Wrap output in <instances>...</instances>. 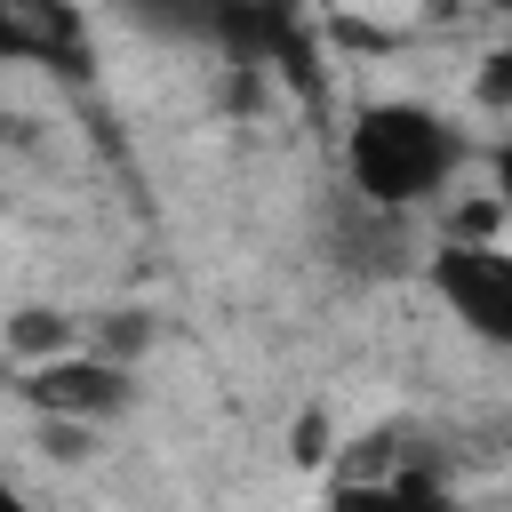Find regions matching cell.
<instances>
[{"mask_svg": "<svg viewBox=\"0 0 512 512\" xmlns=\"http://www.w3.org/2000/svg\"><path fill=\"white\" fill-rule=\"evenodd\" d=\"M464 160H472L464 128L424 96H376L344 128V184L360 208H384V216L440 200L464 176Z\"/></svg>", "mask_w": 512, "mask_h": 512, "instance_id": "cell-1", "label": "cell"}, {"mask_svg": "<svg viewBox=\"0 0 512 512\" xmlns=\"http://www.w3.org/2000/svg\"><path fill=\"white\" fill-rule=\"evenodd\" d=\"M424 280L464 336L512 352V240H440Z\"/></svg>", "mask_w": 512, "mask_h": 512, "instance_id": "cell-2", "label": "cell"}, {"mask_svg": "<svg viewBox=\"0 0 512 512\" xmlns=\"http://www.w3.org/2000/svg\"><path fill=\"white\" fill-rule=\"evenodd\" d=\"M208 32L232 48L240 72H280L304 96H320V24L296 8H216Z\"/></svg>", "mask_w": 512, "mask_h": 512, "instance_id": "cell-3", "label": "cell"}, {"mask_svg": "<svg viewBox=\"0 0 512 512\" xmlns=\"http://www.w3.org/2000/svg\"><path fill=\"white\" fill-rule=\"evenodd\" d=\"M128 368L112 360V352H64V360H40V368H16V400L24 408H40L48 424H104V416H120L128 408Z\"/></svg>", "mask_w": 512, "mask_h": 512, "instance_id": "cell-4", "label": "cell"}, {"mask_svg": "<svg viewBox=\"0 0 512 512\" xmlns=\"http://www.w3.org/2000/svg\"><path fill=\"white\" fill-rule=\"evenodd\" d=\"M328 512H456V488L424 456H400L384 480H336Z\"/></svg>", "mask_w": 512, "mask_h": 512, "instance_id": "cell-5", "label": "cell"}, {"mask_svg": "<svg viewBox=\"0 0 512 512\" xmlns=\"http://www.w3.org/2000/svg\"><path fill=\"white\" fill-rule=\"evenodd\" d=\"M0 344H8V360H16V368H40V360H64V352H80V328H72V312L24 304V312H8Z\"/></svg>", "mask_w": 512, "mask_h": 512, "instance_id": "cell-6", "label": "cell"}, {"mask_svg": "<svg viewBox=\"0 0 512 512\" xmlns=\"http://www.w3.org/2000/svg\"><path fill=\"white\" fill-rule=\"evenodd\" d=\"M472 104H480V112H512V48H488V56H480Z\"/></svg>", "mask_w": 512, "mask_h": 512, "instance_id": "cell-7", "label": "cell"}, {"mask_svg": "<svg viewBox=\"0 0 512 512\" xmlns=\"http://www.w3.org/2000/svg\"><path fill=\"white\" fill-rule=\"evenodd\" d=\"M488 200H496V216L512 224V136L488 152Z\"/></svg>", "mask_w": 512, "mask_h": 512, "instance_id": "cell-8", "label": "cell"}, {"mask_svg": "<svg viewBox=\"0 0 512 512\" xmlns=\"http://www.w3.org/2000/svg\"><path fill=\"white\" fill-rule=\"evenodd\" d=\"M0 512H32V496H24L16 480H0Z\"/></svg>", "mask_w": 512, "mask_h": 512, "instance_id": "cell-9", "label": "cell"}]
</instances>
